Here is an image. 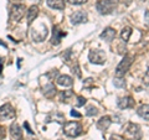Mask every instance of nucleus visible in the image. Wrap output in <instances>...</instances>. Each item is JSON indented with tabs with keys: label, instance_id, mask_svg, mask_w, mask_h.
<instances>
[{
	"label": "nucleus",
	"instance_id": "nucleus-20",
	"mask_svg": "<svg viewBox=\"0 0 149 140\" xmlns=\"http://www.w3.org/2000/svg\"><path fill=\"white\" fill-rule=\"evenodd\" d=\"M130 35H132V29H130V27H124L122 32H120V37H122L123 42H128Z\"/></svg>",
	"mask_w": 149,
	"mask_h": 140
},
{
	"label": "nucleus",
	"instance_id": "nucleus-9",
	"mask_svg": "<svg viewBox=\"0 0 149 140\" xmlns=\"http://www.w3.org/2000/svg\"><path fill=\"white\" fill-rule=\"evenodd\" d=\"M86 21H87V14L85 11H76L71 15V22L73 25H78Z\"/></svg>",
	"mask_w": 149,
	"mask_h": 140
},
{
	"label": "nucleus",
	"instance_id": "nucleus-3",
	"mask_svg": "<svg viewBox=\"0 0 149 140\" xmlns=\"http://www.w3.org/2000/svg\"><path fill=\"white\" fill-rule=\"evenodd\" d=\"M142 137L141 128L134 123H128L124 128V138L127 140H139Z\"/></svg>",
	"mask_w": 149,
	"mask_h": 140
},
{
	"label": "nucleus",
	"instance_id": "nucleus-33",
	"mask_svg": "<svg viewBox=\"0 0 149 140\" xmlns=\"http://www.w3.org/2000/svg\"><path fill=\"white\" fill-rule=\"evenodd\" d=\"M109 1H111L112 4H114V5H117V4H118V1H119V0H109Z\"/></svg>",
	"mask_w": 149,
	"mask_h": 140
},
{
	"label": "nucleus",
	"instance_id": "nucleus-12",
	"mask_svg": "<svg viewBox=\"0 0 149 140\" xmlns=\"http://www.w3.org/2000/svg\"><path fill=\"white\" fill-rule=\"evenodd\" d=\"M118 107L120 109H128V108H132V107L134 105V100L132 97H122L118 99Z\"/></svg>",
	"mask_w": 149,
	"mask_h": 140
},
{
	"label": "nucleus",
	"instance_id": "nucleus-6",
	"mask_svg": "<svg viewBox=\"0 0 149 140\" xmlns=\"http://www.w3.org/2000/svg\"><path fill=\"white\" fill-rule=\"evenodd\" d=\"M25 15V6L21 5V4H15L11 8L10 11V20L14 22H19Z\"/></svg>",
	"mask_w": 149,
	"mask_h": 140
},
{
	"label": "nucleus",
	"instance_id": "nucleus-22",
	"mask_svg": "<svg viewBox=\"0 0 149 140\" xmlns=\"http://www.w3.org/2000/svg\"><path fill=\"white\" fill-rule=\"evenodd\" d=\"M51 119H55L56 122H58V123H63L65 116H63L62 114H60V113H55V114H51V116L47 119V122H50Z\"/></svg>",
	"mask_w": 149,
	"mask_h": 140
},
{
	"label": "nucleus",
	"instance_id": "nucleus-14",
	"mask_svg": "<svg viewBox=\"0 0 149 140\" xmlns=\"http://www.w3.org/2000/svg\"><path fill=\"white\" fill-rule=\"evenodd\" d=\"M56 82H57L58 86L61 87H71L73 85V79L67 76V74H61V76H58L57 79H56Z\"/></svg>",
	"mask_w": 149,
	"mask_h": 140
},
{
	"label": "nucleus",
	"instance_id": "nucleus-21",
	"mask_svg": "<svg viewBox=\"0 0 149 140\" xmlns=\"http://www.w3.org/2000/svg\"><path fill=\"white\" fill-rule=\"evenodd\" d=\"M71 97H73V92L72 91H62L60 93V99L62 102H68V99Z\"/></svg>",
	"mask_w": 149,
	"mask_h": 140
},
{
	"label": "nucleus",
	"instance_id": "nucleus-4",
	"mask_svg": "<svg viewBox=\"0 0 149 140\" xmlns=\"http://www.w3.org/2000/svg\"><path fill=\"white\" fill-rule=\"evenodd\" d=\"M63 133L70 138H76L82 133V127L78 122H67L63 125Z\"/></svg>",
	"mask_w": 149,
	"mask_h": 140
},
{
	"label": "nucleus",
	"instance_id": "nucleus-32",
	"mask_svg": "<svg viewBox=\"0 0 149 140\" xmlns=\"http://www.w3.org/2000/svg\"><path fill=\"white\" fill-rule=\"evenodd\" d=\"M25 127H26V129H27V133H29V134H32V130L30 129L29 124H27V123H25Z\"/></svg>",
	"mask_w": 149,
	"mask_h": 140
},
{
	"label": "nucleus",
	"instance_id": "nucleus-1",
	"mask_svg": "<svg viewBox=\"0 0 149 140\" xmlns=\"http://www.w3.org/2000/svg\"><path fill=\"white\" fill-rule=\"evenodd\" d=\"M49 35V30L47 26H46L44 22H39L36 24L34 27L31 29V39L35 41V42H41L44 41Z\"/></svg>",
	"mask_w": 149,
	"mask_h": 140
},
{
	"label": "nucleus",
	"instance_id": "nucleus-16",
	"mask_svg": "<svg viewBox=\"0 0 149 140\" xmlns=\"http://www.w3.org/2000/svg\"><path fill=\"white\" fill-rule=\"evenodd\" d=\"M100 37H101L102 40L107 41V42H111V41L116 37V30H114V29H112V27H107V29L103 30V32L101 34Z\"/></svg>",
	"mask_w": 149,
	"mask_h": 140
},
{
	"label": "nucleus",
	"instance_id": "nucleus-24",
	"mask_svg": "<svg viewBox=\"0 0 149 140\" xmlns=\"http://www.w3.org/2000/svg\"><path fill=\"white\" fill-rule=\"evenodd\" d=\"M114 86H117V87H124L125 86V82L123 81L122 78H117V77H116V79H114Z\"/></svg>",
	"mask_w": 149,
	"mask_h": 140
},
{
	"label": "nucleus",
	"instance_id": "nucleus-11",
	"mask_svg": "<svg viewBox=\"0 0 149 140\" xmlns=\"http://www.w3.org/2000/svg\"><path fill=\"white\" fill-rule=\"evenodd\" d=\"M37 15H39V8L36 5H32L29 8V10L26 11V20H27V24L31 25L32 22L36 20Z\"/></svg>",
	"mask_w": 149,
	"mask_h": 140
},
{
	"label": "nucleus",
	"instance_id": "nucleus-2",
	"mask_svg": "<svg viewBox=\"0 0 149 140\" xmlns=\"http://www.w3.org/2000/svg\"><path fill=\"white\" fill-rule=\"evenodd\" d=\"M133 62V56L130 55H125L123 60L118 63L117 68H116V77L117 78H122L125 76V73L128 72V69L130 67V64Z\"/></svg>",
	"mask_w": 149,
	"mask_h": 140
},
{
	"label": "nucleus",
	"instance_id": "nucleus-26",
	"mask_svg": "<svg viewBox=\"0 0 149 140\" xmlns=\"http://www.w3.org/2000/svg\"><path fill=\"white\" fill-rule=\"evenodd\" d=\"M71 4H74V5H81V4H85L87 0H68Z\"/></svg>",
	"mask_w": 149,
	"mask_h": 140
},
{
	"label": "nucleus",
	"instance_id": "nucleus-31",
	"mask_svg": "<svg viewBox=\"0 0 149 140\" xmlns=\"http://www.w3.org/2000/svg\"><path fill=\"white\" fill-rule=\"evenodd\" d=\"M144 19H146V22L149 25V11H146V15H144Z\"/></svg>",
	"mask_w": 149,
	"mask_h": 140
},
{
	"label": "nucleus",
	"instance_id": "nucleus-25",
	"mask_svg": "<svg viewBox=\"0 0 149 140\" xmlns=\"http://www.w3.org/2000/svg\"><path fill=\"white\" fill-rule=\"evenodd\" d=\"M86 103V99L83 97H77V102H76V105L77 107H82V105H85Z\"/></svg>",
	"mask_w": 149,
	"mask_h": 140
},
{
	"label": "nucleus",
	"instance_id": "nucleus-23",
	"mask_svg": "<svg viewBox=\"0 0 149 140\" xmlns=\"http://www.w3.org/2000/svg\"><path fill=\"white\" fill-rule=\"evenodd\" d=\"M86 114L90 115V116H95V115L98 114V109H97L96 107H93V105H88L87 110H86Z\"/></svg>",
	"mask_w": 149,
	"mask_h": 140
},
{
	"label": "nucleus",
	"instance_id": "nucleus-18",
	"mask_svg": "<svg viewBox=\"0 0 149 140\" xmlns=\"http://www.w3.org/2000/svg\"><path fill=\"white\" fill-rule=\"evenodd\" d=\"M137 113H138V115L141 116V118L146 119V120H149V104L139 107L138 110H137Z\"/></svg>",
	"mask_w": 149,
	"mask_h": 140
},
{
	"label": "nucleus",
	"instance_id": "nucleus-28",
	"mask_svg": "<svg viewBox=\"0 0 149 140\" xmlns=\"http://www.w3.org/2000/svg\"><path fill=\"white\" fill-rule=\"evenodd\" d=\"M5 138V129H4L1 125H0V140Z\"/></svg>",
	"mask_w": 149,
	"mask_h": 140
},
{
	"label": "nucleus",
	"instance_id": "nucleus-7",
	"mask_svg": "<svg viewBox=\"0 0 149 140\" xmlns=\"http://www.w3.org/2000/svg\"><path fill=\"white\" fill-rule=\"evenodd\" d=\"M114 4H112L109 0H100L98 3H97V10H98L100 14H102V15H108V14H111L112 11H113L114 9Z\"/></svg>",
	"mask_w": 149,
	"mask_h": 140
},
{
	"label": "nucleus",
	"instance_id": "nucleus-8",
	"mask_svg": "<svg viewBox=\"0 0 149 140\" xmlns=\"http://www.w3.org/2000/svg\"><path fill=\"white\" fill-rule=\"evenodd\" d=\"M15 116V110L10 104H4L0 107V120L13 119Z\"/></svg>",
	"mask_w": 149,
	"mask_h": 140
},
{
	"label": "nucleus",
	"instance_id": "nucleus-5",
	"mask_svg": "<svg viewBox=\"0 0 149 140\" xmlns=\"http://www.w3.org/2000/svg\"><path fill=\"white\" fill-rule=\"evenodd\" d=\"M88 60L95 64H103L106 62V53L102 50H91L88 53Z\"/></svg>",
	"mask_w": 149,
	"mask_h": 140
},
{
	"label": "nucleus",
	"instance_id": "nucleus-29",
	"mask_svg": "<svg viewBox=\"0 0 149 140\" xmlns=\"http://www.w3.org/2000/svg\"><path fill=\"white\" fill-rule=\"evenodd\" d=\"M71 115H72V116H76V118H81V114L78 113L77 110H74V109L71 110Z\"/></svg>",
	"mask_w": 149,
	"mask_h": 140
},
{
	"label": "nucleus",
	"instance_id": "nucleus-17",
	"mask_svg": "<svg viewBox=\"0 0 149 140\" xmlns=\"http://www.w3.org/2000/svg\"><path fill=\"white\" fill-rule=\"evenodd\" d=\"M46 3L51 9H55V10H63L65 9L63 0H46Z\"/></svg>",
	"mask_w": 149,
	"mask_h": 140
},
{
	"label": "nucleus",
	"instance_id": "nucleus-13",
	"mask_svg": "<svg viewBox=\"0 0 149 140\" xmlns=\"http://www.w3.org/2000/svg\"><path fill=\"white\" fill-rule=\"evenodd\" d=\"M10 134L13 139L15 140H22V130L20 128V125L17 123H13L10 125Z\"/></svg>",
	"mask_w": 149,
	"mask_h": 140
},
{
	"label": "nucleus",
	"instance_id": "nucleus-30",
	"mask_svg": "<svg viewBox=\"0 0 149 140\" xmlns=\"http://www.w3.org/2000/svg\"><path fill=\"white\" fill-rule=\"evenodd\" d=\"M109 140H123V138L119 137V135H112Z\"/></svg>",
	"mask_w": 149,
	"mask_h": 140
},
{
	"label": "nucleus",
	"instance_id": "nucleus-19",
	"mask_svg": "<svg viewBox=\"0 0 149 140\" xmlns=\"http://www.w3.org/2000/svg\"><path fill=\"white\" fill-rule=\"evenodd\" d=\"M55 93H56V88H55V86L52 85V83H49V85H46L44 87V94L46 97L51 98V97L55 96Z\"/></svg>",
	"mask_w": 149,
	"mask_h": 140
},
{
	"label": "nucleus",
	"instance_id": "nucleus-10",
	"mask_svg": "<svg viewBox=\"0 0 149 140\" xmlns=\"http://www.w3.org/2000/svg\"><path fill=\"white\" fill-rule=\"evenodd\" d=\"M63 36H66V32H63L58 29L57 26H54V30H52V39H51V44L52 45H60L61 42V39Z\"/></svg>",
	"mask_w": 149,
	"mask_h": 140
},
{
	"label": "nucleus",
	"instance_id": "nucleus-27",
	"mask_svg": "<svg viewBox=\"0 0 149 140\" xmlns=\"http://www.w3.org/2000/svg\"><path fill=\"white\" fill-rule=\"evenodd\" d=\"M143 81H144V83H146L147 86H149V68H148V71L146 72V74H144Z\"/></svg>",
	"mask_w": 149,
	"mask_h": 140
},
{
	"label": "nucleus",
	"instance_id": "nucleus-15",
	"mask_svg": "<svg viewBox=\"0 0 149 140\" xmlns=\"http://www.w3.org/2000/svg\"><path fill=\"white\" fill-rule=\"evenodd\" d=\"M112 124V120L109 116H102V118L97 122V129L101 130V132H106L107 129L109 128V125Z\"/></svg>",
	"mask_w": 149,
	"mask_h": 140
}]
</instances>
